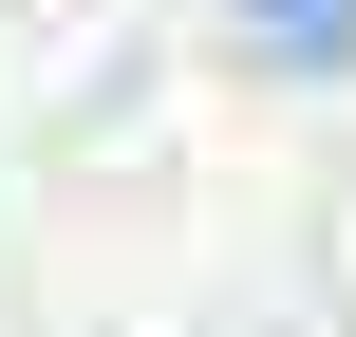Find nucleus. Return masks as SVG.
Masks as SVG:
<instances>
[{
    "label": "nucleus",
    "instance_id": "nucleus-1",
    "mask_svg": "<svg viewBox=\"0 0 356 337\" xmlns=\"http://www.w3.org/2000/svg\"><path fill=\"white\" fill-rule=\"evenodd\" d=\"M263 19H319V0H263Z\"/></svg>",
    "mask_w": 356,
    "mask_h": 337
}]
</instances>
